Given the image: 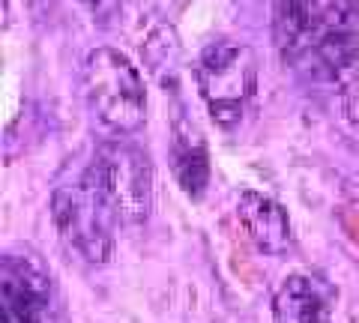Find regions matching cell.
Segmentation results:
<instances>
[{
	"label": "cell",
	"mask_w": 359,
	"mask_h": 323,
	"mask_svg": "<svg viewBox=\"0 0 359 323\" xmlns=\"http://www.w3.org/2000/svg\"><path fill=\"white\" fill-rule=\"evenodd\" d=\"M51 216L66 246L93 266L111 261L117 242V228L126 225L120 216L117 200L93 159L75 177L54 186Z\"/></svg>",
	"instance_id": "obj_1"
},
{
	"label": "cell",
	"mask_w": 359,
	"mask_h": 323,
	"mask_svg": "<svg viewBox=\"0 0 359 323\" xmlns=\"http://www.w3.org/2000/svg\"><path fill=\"white\" fill-rule=\"evenodd\" d=\"M81 90L90 114L111 138H129L147 123L144 78L117 48H93L81 66Z\"/></svg>",
	"instance_id": "obj_2"
},
{
	"label": "cell",
	"mask_w": 359,
	"mask_h": 323,
	"mask_svg": "<svg viewBox=\"0 0 359 323\" xmlns=\"http://www.w3.org/2000/svg\"><path fill=\"white\" fill-rule=\"evenodd\" d=\"M195 84L212 123L224 132L237 129L257 90L255 51L231 39L210 42L195 63Z\"/></svg>",
	"instance_id": "obj_3"
},
{
	"label": "cell",
	"mask_w": 359,
	"mask_h": 323,
	"mask_svg": "<svg viewBox=\"0 0 359 323\" xmlns=\"http://www.w3.org/2000/svg\"><path fill=\"white\" fill-rule=\"evenodd\" d=\"M93 162L117 200L123 221L135 225L147 219L153 204V168L147 153L129 138H111L93 153Z\"/></svg>",
	"instance_id": "obj_4"
},
{
	"label": "cell",
	"mask_w": 359,
	"mask_h": 323,
	"mask_svg": "<svg viewBox=\"0 0 359 323\" xmlns=\"http://www.w3.org/2000/svg\"><path fill=\"white\" fill-rule=\"evenodd\" d=\"M54 284L36 254L6 252L0 261V323H51Z\"/></svg>",
	"instance_id": "obj_5"
},
{
	"label": "cell",
	"mask_w": 359,
	"mask_h": 323,
	"mask_svg": "<svg viewBox=\"0 0 359 323\" xmlns=\"http://www.w3.org/2000/svg\"><path fill=\"white\" fill-rule=\"evenodd\" d=\"M302 60L323 75H344L359 63V0H327Z\"/></svg>",
	"instance_id": "obj_6"
},
{
	"label": "cell",
	"mask_w": 359,
	"mask_h": 323,
	"mask_svg": "<svg viewBox=\"0 0 359 323\" xmlns=\"http://www.w3.org/2000/svg\"><path fill=\"white\" fill-rule=\"evenodd\" d=\"M339 287L318 273L287 275L273 296V323H330Z\"/></svg>",
	"instance_id": "obj_7"
},
{
	"label": "cell",
	"mask_w": 359,
	"mask_h": 323,
	"mask_svg": "<svg viewBox=\"0 0 359 323\" xmlns=\"http://www.w3.org/2000/svg\"><path fill=\"white\" fill-rule=\"evenodd\" d=\"M237 219L257 252L287 254L294 246V228H290L287 209L269 195L245 188L237 200Z\"/></svg>",
	"instance_id": "obj_8"
},
{
	"label": "cell",
	"mask_w": 359,
	"mask_h": 323,
	"mask_svg": "<svg viewBox=\"0 0 359 323\" xmlns=\"http://www.w3.org/2000/svg\"><path fill=\"white\" fill-rule=\"evenodd\" d=\"M171 171L186 198L201 200L210 186V153L207 141L189 120L177 117L171 129Z\"/></svg>",
	"instance_id": "obj_9"
},
{
	"label": "cell",
	"mask_w": 359,
	"mask_h": 323,
	"mask_svg": "<svg viewBox=\"0 0 359 323\" xmlns=\"http://www.w3.org/2000/svg\"><path fill=\"white\" fill-rule=\"evenodd\" d=\"M320 0H273V30L276 46L285 60H299L309 36L320 18Z\"/></svg>",
	"instance_id": "obj_10"
},
{
	"label": "cell",
	"mask_w": 359,
	"mask_h": 323,
	"mask_svg": "<svg viewBox=\"0 0 359 323\" xmlns=\"http://www.w3.org/2000/svg\"><path fill=\"white\" fill-rule=\"evenodd\" d=\"M81 4H84L96 18H108V15L120 6V0H81Z\"/></svg>",
	"instance_id": "obj_11"
}]
</instances>
